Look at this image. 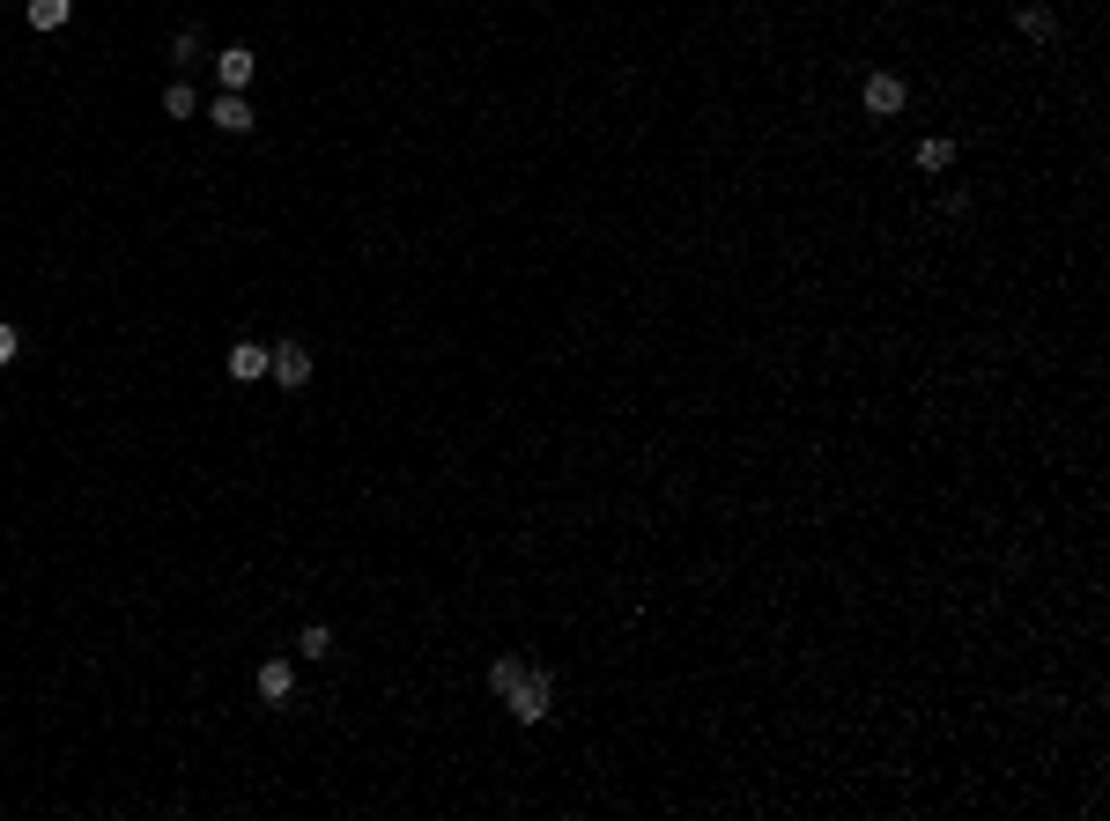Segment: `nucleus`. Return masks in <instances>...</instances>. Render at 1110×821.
Masks as SVG:
<instances>
[{"instance_id":"obj_1","label":"nucleus","mask_w":1110,"mask_h":821,"mask_svg":"<svg viewBox=\"0 0 1110 821\" xmlns=\"http://www.w3.org/2000/svg\"><path fill=\"white\" fill-rule=\"evenodd\" d=\"M504 711H511L518 725H548V718H556V673L526 667V673H518V689L504 696Z\"/></svg>"},{"instance_id":"obj_13","label":"nucleus","mask_w":1110,"mask_h":821,"mask_svg":"<svg viewBox=\"0 0 1110 821\" xmlns=\"http://www.w3.org/2000/svg\"><path fill=\"white\" fill-rule=\"evenodd\" d=\"M193 104H200V97L186 89V75H178L171 89H163V111H171V119H193Z\"/></svg>"},{"instance_id":"obj_2","label":"nucleus","mask_w":1110,"mask_h":821,"mask_svg":"<svg viewBox=\"0 0 1110 821\" xmlns=\"http://www.w3.org/2000/svg\"><path fill=\"white\" fill-rule=\"evenodd\" d=\"M859 104H866V119H896L903 104H911V89H903V75H866V89H859Z\"/></svg>"},{"instance_id":"obj_5","label":"nucleus","mask_w":1110,"mask_h":821,"mask_svg":"<svg viewBox=\"0 0 1110 821\" xmlns=\"http://www.w3.org/2000/svg\"><path fill=\"white\" fill-rule=\"evenodd\" d=\"M222 371L237 377V385H252V377H267V349H260V341H237V349L222 355Z\"/></svg>"},{"instance_id":"obj_8","label":"nucleus","mask_w":1110,"mask_h":821,"mask_svg":"<svg viewBox=\"0 0 1110 821\" xmlns=\"http://www.w3.org/2000/svg\"><path fill=\"white\" fill-rule=\"evenodd\" d=\"M67 15H74V0H23L30 30H67Z\"/></svg>"},{"instance_id":"obj_9","label":"nucleus","mask_w":1110,"mask_h":821,"mask_svg":"<svg viewBox=\"0 0 1110 821\" xmlns=\"http://www.w3.org/2000/svg\"><path fill=\"white\" fill-rule=\"evenodd\" d=\"M1022 38H1029V45H1051V38H1059V15L1029 0V8H1022Z\"/></svg>"},{"instance_id":"obj_7","label":"nucleus","mask_w":1110,"mask_h":821,"mask_svg":"<svg viewBox=\"0 0 1110 821\" xmlns=\"http://www.w3.org/2000/svg\"><path fill=\"white\" fill-rule=\"evenodd\" d=\"M252 689H260V696H267V703H282V696H289V689H296V667H289V659H267V667L252 673Z\"/></svg>"},{"instance_id":"obj_14","label":"nucleus","mask_w":1110,"mask_h":821,"mask_svg":"<svg viewBox=\"0 0 1110 821\" xmlns=\"http://www.w3.org/2000/svg\"><path fill=\"white\" fill-rule=\"evenodd\" d=\"M171 60H178V67H193V60H200V30H178V38H171Z\"/></svg>"},{"instance_id":"obj_10","label":"nucleus","mask_w":1110,"mask_h":821,"mask_svg":"<svg viewBox=\"0 0 1110 821\" xmlns=\"http://www.w3.org/2000/svg\"><path fill=\"white\" fill-rule=\"evenodd\" d=\"M948 163H955V141H948V134H926V141H918V171H948Z\"/></svg>"},{"instance_id":"obj_12","label":"nucleus","mask_w":1110,"mask_h":821,"mask_svg":"<svg viewBox=\"0 0 1110 821\" xmlns=\"http://www.w3.org/2000/svg\"><path fill=\"white\" fill-rule=\"evenodd\" d=\"M326 651H334V629L326 622H311L304 637H296V659H326Z\"/></svg>"},{"instance_id":"obj_4","label":"nucleus","mask_w":1110,"mask_h":821,"mask_svg":"<svg viewBox=\"0 0 1110 821\" xmlns=\"http://www.w3.org/2000/svg\"><path fill=\"white\" fill-rule=\"evenodd\" d=\"M208 119H215V134H237V141H245L252 126H260V111L245 104V89H222V97L208 104Z\"/></svg>"},{"instance_id":"obj_11","label":"nucleus","mask_w":1110,"mask_h":821,"mask_svg":"<svg viewBox=\"0 0 1110 821\" xmlns=\"http://www.w3.org/2000/svg\"><path fill=\"white\" fill-rule=\"evenodd\" d=\"M518 673H526V659H518V651H504V659L489 667V696H496V703H504V696L518 689Z\"/></svg>"},{"instance_id":"obj_15","label":"nucleus","mask_w":1110,"mask_h":821,"mask_svg":"<svg viewBox=\"0 0 1110 821\" xmlns=\"http://www.w3.org/2000/svg\"><path fill=\"white\" fill-rule=\"evenodd\" d=\"M15 355H23V333H15V326L0 319V371H8V363H15Z\"/></svg>"},{"instance_id":"obj_6","label":"nucleus","mask_w":1110,"mask_h":821,"mask_svg":"<svg viewBox=\"0 0 1110 821\" xmlns=\"http://www.w3.org/2000/svg\"><path fill=\"white\" fill-rule=\"evenodd\" d=\"M252 67H260V60H252L245 45H230V52H215V82H222V89H245V82H252Z\"/></svg>"},{"instance_id":"obj_3","label":"nucleus","mask_w":1110,"mask_h":821,"mask_svg":"<svg viewBox=\"0 0 1110 821\" xmlns=\"http://www.w3.org/2000/svg\"><path fill=\"white\" fill-rule=\"evenodd\" d=\"M267 377L282 385V393H296V385H311V349H296V341L267 349Z\"/></svg>"}]
</instances>
